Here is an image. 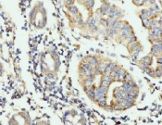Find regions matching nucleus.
Segmentation results:
<instances>
[{
    "instance_id": "obj_25",
    "label": "nucleus",
    "mask_w": 162,
    "mask_h": 125,
    "mask_svg": "<svg viewBox=\"0 0 162 125\" xmlns=\"http://www.w3.org/2000/svg\"><path fill=\"white\" fill-rule=\"evenodd\" d=\"M129 84H130V86L132 87L133 89H136V88H138V85H137V84L135 82H134L133 80H132V81H129Z\"/></svg>"
},
{
    "instance_id": "obj_13",
    "label": "nucleus",
    "mask_w": 162,
    "mask_h": 125,
    "mask_svg": "<svg viewBox=\"0 0 162 125\" xmlns=\"http://www.w3.org/2000/svg\"><path fill=\"white\" fill-rule=\"evenodd\" d=\"M120 31H127V32H129V33H132V28L129 23L125 21V22L122 23V30H120Z\"/></svg>"
},
{
    "instance_id": "obj_9",
    "label": "nucleus",
    "mask_w": 162,
    "mask_h": 125,
    "mask_svg": "<svg viewBox=\"0 0 162 125\" xmlns=\"http://www.w3.org/2000/svg\"><path fill=\"white\" fill-rule=\"evenodd\" d=\"M89 64H90V66L92 67V69L96 68L97 65L99 64L98 59H96V57H91V58H90V60H89Z\"/></svg>"
},
{
    "instance_id": "obj_26",
    "label": "nucleus",
    "mask_w": 162,
    "mask_h": 125,
    "mask_svg": "<svg viewBox=\"0 0 162 125\" xmlns=\"http://www.w3.org/2000/svg\"><path fill=\"white\" fill-rule=\"evenodd\" d=\"M119 69H120V67H119L118 64H114V66L112 68V72H115V73H116L117 72H119Z\"/></svg>"
},
{
    "instance_id": "obj_3",
    "label": "nucleus",
    "mask_w": 162,
    "mask_h": 125,
    "mask_svg": "<svg viewBox=\"0 0 162 125\" xmlns=\"http://www.w3.org/2000/svg\"><path fill=\"white\" fill-rule=\"evenodd\" d=\"M151 55L152 56H159L161 55V50H160V46H159V43H155L153 44L152 46V48H151Z\"/></svg>"
},
{
    "instance_id": "obj_7",
    "label": "nucleus",
    "mask_w": 162,
    "mask_h": 125,
    "mask_svg": "<svg viewBox=\"0 0 162 125\" xmlns=\"http://www.w3.org/2000/svg\"><path fill=\"white\" fill-rule=\"evenodd\" d=\"M96 22H97V19L94 18V17H91V18H89L88 20H87V21H86V25H87L89 28L91 29L92 27L96 26Z\"/></svg>"
},
{
    "instance_id": "obj_1",
    "label": "nucleus",
    "mask_w": 162,
    "mask_h": 125,
    "mask_svg": "<svg viewBox=\"0 0 162 125\" xmlns=\"http://www.w3.org/2000/svg\"><path fill=\"white\" fill-rule=\"evenodd\" d=\"M127 47H128V49L130 50L131 53L135 52V51L141 52L143 50V46H141V44L138 43V41L132 44H128V45H127Z\"/></svg>"
},
{
    "instance_id": "obj_29",
    "label": "nucleus",
    "mask_w": 162,
    "mask_h": 125,
    "mask_svg": "<svg viewBox=\"0 0 162 125\" xmlns=\"http://www.w3.org/2000/svg\"><path fill=\"white\" fill-rule=\"evenodd\" d=\"M76 22H77V25H78L79 27H82V26H84V24L82 19H78V20L76 21Z\"/></svg>"
},
{
    "instance_id": "obj_5",
    "label": "nucleus",
    "mask_w": 162,
    "mask_h": 125,
    "mask_svg": "<svg viewBox=\"0 0 162 125\" xmlns=\"http://www.w3.org/2000/svg\"><path fill=\"white\" fill-rule=\"evenodd\" d=\"M92 71V67L90 66L89 63H82V66L80 68V72H81L82 74L85 75L87 72H91Z\"/></svg>"
},
{
    "instance_id": "obj_16",
    "label": "nucleus",
    "mask_w": 162,
    "mask_h": 125,
    "mask_svg": "<svg viewBox=\"0 0 162 125\" xmlns=\"http://www.w3.org/2000/svg\"><path fill=\"white\" fill-rule=\"evenodd\" d=\"M143 21V26H144L145 29H151V20L150 19H147V20H144Z\"/></svg>"
},
{
    "instance_id": "obj_15",
    "label": "nucleus",
    "mask_w": 162,
    "mask_h": 125,
    "mask_svg": "<svg viewBox=\"0 0 162 125\" xmlns=\"http://www.w3.org/2000/svg\"><path fill=\"white\" fill-rule=\"evenodd\" d=\"M69 12L71 13V14H72V15H77L79 13L78 11V8L75 7V6H71V7H69Z\"/></svg>"
},
{
    "instance_id": "obj_18",
    "label": "nucleus",
    "mask_w": 162,
    "mask_h": 125,
    "mask_svg": "<svg viewBox=\"0 0 162 125\" xmlns=\"http://www.w3.org/2000/svg\"><path fill=\"white\" fill-rule=\"evenodd\" d=\"M132 59L133 61H137L138 59H139V55H140V52L138 51H135V52H132Z\"/></svg>"
},
{
    "instance_id": "obj_6",
    "label": "nucleus",
    "mask_w": 162,
    "mask_h": 125,
    "mask_svg": "<svg viewBox=\"0 0 162 125\" xmlns=\"http://www.w3.org/2000/svg\"><path fill=\"white\" fill-rule=\"evenodd\" d=\"M113 78H112L110 75H103L101 79V84H105L106 86H109L110 84H112V81H113Z\"/></svg>"
},
{
    "instance_id": "obj_23",
    "label": "nucleus",
    "mask_w": 162,
    "mask_h": 125,
    "mask_svg": "<svg viewBox=\"0 0 162 125\" xmlns=\"http://www.w3.org/2000/svg\"><path fill=\"white\" fill-rule=\"evenodd\" d=\"M155 74H156V77H157V78L162 77V70H160L159 68H157L155 71Z\"/></svg>"
},
{
    "instance_id": "obj_33",
    "label": "nucleus",
    "mask_w": 162,
    "mask_h": 125,
    "mask_svg": "<svg viewBox=\"0 0 162 125\" xmlns=\"http://www.w3.org/2000/svg\"><path fill=\"white\" fill-rule=\"evenodd\" d=\"M148 4H150V5H156V0H149V2H148Z\"/></svg>"
},
{
    "instance_id": "obj_20",
    "label": "nucleus",
    "mask_w": 162,
    "mask_h": 125,
    "mask_svg": "<svg viewBox=\"0 0 162 125\" xmlns=\"http://www.w3.org/2000/svg\"><path fill=\"white\" fill-rule=\"evenodd\" d=\"M122 10L120 9H117V11L115 12V14L113 15V19H119V18H122Z\"/></svg>"
},
{
    "instance_id": "obj_10",
    "label": "nucleus",
    "mask_w": 162,
    "mask_h": 125,
    "mask_svg": "<svg viewBox=\"0 0 162 125\" xmlns=\"http://www.w3.org/2000/svg\"><path fill=\"white\" fill-rule=\"evenodd\" d=\"M106 96L103 93H101L99 90H97V88H96V94H94V101H96V102H98L99 100H101L102 98H104V97Z\"/></svg>"
},
{
    "instance_id": "obj_24",
    "label": "nucleus",
    "mask_w": 162,
    "mask_h": 125,
    "mask_svg": "<svg viewBox=\"0 0 162 125\" xmlns=\"http://www.w3.org/2000/svg\"><path fill=\"white\" fill-rule=\"evenodd\" d=\"M143 2H144V0H132V3H133L134 5H136L137 7H140V6H144Z\"/></svg>"
},
{
    "instance_id": "obj_31",
    "label": "nucleus",
    "mask_w": 162,
    "mask_h": 125,
    "mask_svg": "<svg viewBox=\"0 0 162 125\" xmlns=\"http://www.w3.org/2000/svg\"><path fill=\"white\" fill-rule=\"evenodd\" d=\"M46 77H47V79H50V80L52 79V80H53L55 76H54V74L52 73V72H49V73L46 74Z\"/></svg>"
},
{
    "instance_id": "obj_21",
    "label": "nucleus",
    "mask_w": 162,
    "mask_h": 125,
    "mask_svg": "<svg viewBox=\"0 0 162 125\" xmlns=\"http://www.w3.org/2000/svg\"><path fill=\"white\" fill-rule=\"evenodd\" d=\"M94 80V79H88V78H86L85 81H84V85H85V86H87V87H90L91 85H93Z\"/></svg>"
},
{
    "instance_id": "obj_22",
    "label": "nucleus",
    "mask_w": 162,
    "mask_h": 125,
    "mask_svg": "<svg viewBox=\"0 0 162 125\" xmlns=\"http://www.w3.org/2000/svg\"><path fill=\"white\" fill-rule=\"evenodd\" d=\"M84 4L88 8H93L94 5V0H86L85 2H84Z\"/></svg>"
},
{
    "instance_id": "obj_27",
    "label": "nucleus",
    "mask_w": 162,
    "mask_h": 125,
    "mask_svg": "<svg viewBox=\"0 0 162 125\" xmlns=\"http://www.w3.org/2000/svg\"><path fill=\"white\" fill-rule=\"evenodd\" d=\"M96 33H98V34H105V33H106V30H105L104 28H98L97 29V32Z\"/></svg>"
},
{
    "instance_id": "obj_17",
    "label": "nucleus",
    "mask_w": 162,
    "mask_h": 125,
    "mask_svg": "<svg viewBox=\"0 0 162 125\" xmlns=\"http://www.w3.org/2000/svg\"><path fill=\"white\" fill-rule=\"evenodd\" d=\"M129 32L127 31H120V33H119V37H120V39H122V40H126L127 37H128V35H129Z\"/></svg>"
},
{
    "instance_id": "obj_2",
    "label": "nucleus",
    "mask_w": 162,
    "mask_h": 125,
    "mask_svg": "<svg viewBox=\"0 0 162 125\" xmlns=\"http://www.w3.org/2000/svg\"><path fill=\"white\" fill-rule=\"evenodd\" d=\"M126 75H127V72L124 71L123 69H119V72H117L116 73H115V76H114V78L113 79L115 80V81H124L125 80V77H126Z\"/></svg>"
},
{
    "instance_id": "obj_14",
    "label": "nucleus",
    "mask_w": 162,
    "mask_h": 125,
    "mask_svg": "<svg viewBox=\"0 0 162 125\" xmlns=\"http://www.w3.org/2000/svg\"><path fill=\"white\" fill-rule=\"evenodd\" d=\"M117 7L116 6H111L110 7V8H109V12H107V15H109V18H111V19H113V15L115 14V12L117 11Z\"/></svg>"
},
{
    "instance_id": "obj_30",
    "label": "nucleus",
    "mask_w": 162,
    "mask_h": 125,
    "mask_svg": "<svg viewBox=\"0 0 162 125\" xmlns=\"http://www.w3.org/2000/svg\"><path fill=\"white\" fill-rule=\"evenodd\" d=\"M65 4H66L67 6H69V7H71V6H73L74 0H66Z\"/></svg>"
},
{
    "instance_id": "obj_28",
    "label": "nucleus",
    "mask_w": 162,
    "mask_h": 125,
    "mask_svg": "<svg viewBox=\"0 0 162 125\" xmlns=\"http://www.w3.org/2000/svg\"><path fill=\"white\" fill-rule=\"evenodd\" d=\"M132 80H133V78H132V76L131 75V74L127 73L126 77H125V80L124 81H127V82H129V81H132Z\"/></svg>"
},
{
    "instance_id": "obj_34",
    "label": "nucleus",
    "mask_w": 162,
    "mask_h": 125,
    "mask_svg": "<svg viewBox=\"0 0 162 125\" xmlns=\"http://www.w3.org/2000/svg\"><path fill=\"white\" fill-rule=\"evenodd\" d=\"M82 1H84V2H85V1H86V0H82Z\"/></svg>"
},
{
    "instance_id": "obj_11",
    "label": "nucleus",
    "mask_w": 162,
    "mask_h": 125,
    "mask_svg": "<svg viewBox=\"0 0 162 125\" xmlns=\"http://www.w3.org/2000/svg\"><path fill=\"white\" fill-rule=\"evenodd\" d=\"M140 62H144V63L147 64L148 66H151V63H152V58L150 56H145L142 59H140Z\"/></svg>"
},
{
    "instance_id": "obj_8",
    "label": "nucleus",
    "mask_w": 162,
    "mask_h": 125,
    "mask_svg": "<svg viewBox=\"0 0 162 125\" xmlns=\"http://www.w3.org/2000/svg\"><path fill=\"white\" fill-rule=\"evenodd\" d=\"M126 41L128 42V44H132V43L137 42V37L135 36L133 32L129 33V35H128V37H127V39H126Z\"/></svg>"
},
{
    "instance_id": "obj_4",
    "label": "nucleus",
    "mask_w": 162,
    "mask_h": 125,
    "mask_svg": "<svg viewBox=\"0 0 162 125\" xmlns=\"http://www.w3.org/2000/svg\"><path fill=\"white\" fill-rule=\"evenodd\" d=\"M110 7L111 6L109 5V4H104V5L102 6L101 8H99L98 10L96 11V13L98 14L99 16H105L107 14V12H109V8H110Z\"/></svg>"
},
{
    "instance_id": "obj_32",
    "label": "nucleus",
    "mask_w": 162,
    "mask_h": 125,
    "mask_svg": "<svg viewBox=\"0 0 162 125\" xmlns=\"http://www.w3.org/2000/svg\"><path fill=\"white\" fill-rule=\"evenodd\" d=\"M104 108H106V110H111V109H113V107H112V106H109V105H106Z\"/></svg>"
},
{
    "instance_id": "obj_35",
    "label": "nucleus",
    "mask_w": 162,
    "mask_h": 125,
    "mask_svg": "<svg viewBox=\"0 0 162 125\" xmlns=\"http://www.w3.org/2000/svg\"><path fill=\"white\" fill-rule=\"evenodd\" d=\"M161 4H162V0H161Z\"/></svg>"
},
{
    "instance_id": "obj_12",
    "label": "nucleus",
    "mask_w": 162,
    "mask_h": 125,
    "mask_svg": "<svg viewBox=\"0 0 162 125\" xmlns=\"http://www.w3.org/2000/svg\"><path fill=\"white\" fill-rule=\"evenodd\" d=\"M97 90H99L100 92L103 93V94L106 95V94H107V92H109V86H106V85H105V84H100V85L97 87Z\"/></svg>"
},
{
    "instance_id": "obj_19",
    "label": "nucleus",
    "mask_w": 162,
    "mask_h": 125,
    "mask_svg": "<svg viewBox=\"0 0 162 125\" xmlns=\"http://www.w3.org/2000/svg\"><path fill=\"white\" fill-rule=\"evenodd\" d=\"M97 103H98L99 107H106V105H107V104H106V96H105L104 98H102L101 100H99Z\"/></svg>"
}]
</instances>
